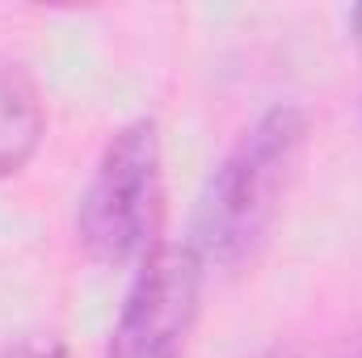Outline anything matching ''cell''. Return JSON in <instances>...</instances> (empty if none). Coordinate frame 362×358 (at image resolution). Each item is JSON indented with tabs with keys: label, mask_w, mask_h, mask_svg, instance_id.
<instances>
[{
	"label": "cell",
	"mask_w": 362,
	"mask_h": 358,
	"mask_svg": "<svg viewBox=\"0 0 362 358\" xmlns=\"http://www.w3.org/2000/svg\"><path fill=\"white\" fill-rule=\"evenodd\" d=\"M47 131L42 97L17 59L0 55V181L30 165Z\"/></svg>",
	"instance_id": "4"
},
{
	"label": "cell",
	"mask_w": 362,
	"mask_h": 358,
	"mask_svg": "<svg viewBox=\"0 0 362 358\" xmlns=\"http://www.w3.org/2000/svg\"><path fill=\"white\" fill-rule=\"evenodd\" d=\"M350 38H354V47L362 51V4L350 8Z\"/></svg>",
	"instance_id": "6"
},
{
	"label": "cell",
	"mask_w": 362,
	"mask_h": 358,
	"mask_svg": "<svg viewBox=\"0 0 362 358\" xmlns=\"http://www.w3.org/2000/svg\"><path fill=\"white\" fill-rule=\"evenodd\" d=\"M308 139L312 118L291 101L270 105L236 135L194 202L185 245L202 258V266H245L262 249L299 178Z\"/></svg>",
	"instance_id": "1"
},
{
	"label": "cell",
	"mask_w": 362,
	"mask_h": 358,
	"mask_svg": "<svg viewBox=\"0 0 362 358\" xmlns=\"http://www.w3.org/2000/svg\"><path fill=\"white\" fill-rule=\"evenodd\" d=\"M165 224V148L156 118L122 122L81 190L76 241L97 266H139L160 245Z\"/></svg>",
	"instance_id": "2"
},
{
	"label": "cell",
	"mask_w": 362,
	"mask_h": 358,
	"mask_svg": "<svg viewBox=\"0 0 362 358\" xmlns=\"http://www.w3.org/2000/svg\"><path fill=\"white\" fill-rule=\"evenodd\" d=\"M4 358H72V354L55 333H30V337H17L4 350Z\"/></svg>",
	"instance_id": "5"
},
{
	"label": "cell",
	"mask_w": 362,
	"mask_h": 358,
	"mask_svg": "<svg viewBox=\"0 0 362 358\" xmlns=\"http://www.w3.org/2000/svg\"><path fill=\"white\" fill-rule=\"evenodd\" d=\"M206 266L189 245H156L127 287L105 358H185L202 316Z\"/></svg>",
	"instance_id": "3"
}]
</instances>
